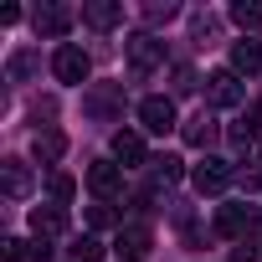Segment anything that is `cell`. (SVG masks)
Segmentation results:
<instances>
[{
	"label": "cell",
	"mask_w": 262,
	"mask_h": 262,
	"mask_svg": "<svg viewBox=\"0 0 262 262\" xmlns=\"http://www.w3.org/2000/svg\"><path fill=\"white\" fill-rule=\"evenodd\" d=\"M231 262H262V257H257V252L242 242V247H231Z\"/></svg>",
	"instance_id": "27"
},
{
	"label": "cell",
	"mask_w": 262,
	"mask_h": 262,
	"mask_svg": "<svg viewBox=\"0 0 262 262\" xmlns=\"http://www.w3.org/2000/svg\"><path fill=\"white\" fill-rule=\"evenodd\" d=\"M82 21H88L93 31H113V26L123 21V6H113V0H88V6H82Z\"/></svg>",
	"instance_id": "11"
},
{
	"label": "cell",
	"mask_w": 262,
	"mask_h": 262,
	"mask_svg": "<svg viewBox=\"0 0 262 262\" xmlns=\"http://www.w3.org/2000/svg\"><path fill=\"white\" fill-rule=\"evenodd\" d=\"M118 257L123 262H144L149 257V247H155V236H149V226H118Z\"/></svg>",
	"instance_id": "6"
},
{
	"label": "cell",
	"mask_w": 262,
	"mask_h": 262,
	"mask_svg": "<svg viewBox=\"0 0 262 262\" xmlns=\"http://www.w3.org/2000/svg\"><path fill=\"white\" fill-rule=\"evenodd\" d=\"M195 88V72L190 67H175V93H190Z\"/></svg>",
	"instance_id": "26"
},
{
	"label": "cell",
	"mask_w": 262,
	"mask_h": 262,
	"mask_svg": "<svg viewBox=\"0 0 262 262\" xmlns=\"http://www.w3.org/2000/svg\"><path fill=\"white\" fill-rule=\"evenodd\" d=\"M6 262H31V247L11 236V242H6Z\"/></svg>",
	"instance_id": "24"
},
{
	"label": "cell",
	"mask_w": 262,
	"mask_h": 262,
	"mask_svg": "<svg viewBox=\"0 0 262 262\" xmlns=\"http://www.w3.org/2000/svg\"><path fill=\"white\" fill-rule=\"evenodd\" d=\"M31 149H36V160H47V165H52V160H62L67 139L57 134V128H47V134H36V144H31Z\"/></svg>",
	"instance_id": "17"
},
{
	"label": "cell",
	"mask_w": 262,
	"mask_h": 262,
	"mask_svg": "<svg viewBox=\"0 0 262 262\" xmlns=\"http://www.w3.org/2000/svg\"><path fill=\"white\" fill-rule=\"evenodd\" d=\"M247 226H252V211L247 206H221L216 211V231L221 236H247Z\"/></svg>",
	"instance_id": "13"
},
{
	"label": "cell",
	"mask_w": 262,
	"mask_h": 262,
	"mask_svg": "<svg viewBox=\"0 0 262 262\" xmlns=\"http://www.w3.org/2000/svg\"><path fill=\"white\" fill-rule=\"evenodd\" d=\"M190 180H195V190H201V195H221V190L231 185V165H226V160H216V155H206V160L190 170Z\"/></svg>",
	"instance_id": "3"
},
{
	"label": "cell",
	"mask_w": 262,
	"mask_h": 262,
	"mask_svg": "<svg viewBox=\"0 0 262 262\" xmlns=\"http://www.w3.org/2000/svg\"><path fill=\"white\" fill-rule=\"evenodd\" d=\"M170 16H175V6H144V21H155V26L170 21Z\"/></svg>",
	"instance_id": "25"
},
{
	"label": "cell",
	"mask_w": 262,
	"mask_h": 262,
	"mask_svg": "<svg viewBox=\"0 0 262 262\" xmlns=\"http://www.w3.org/2000/svg\"><path fill=\"white\" fill-rule=\"evenodd\" d=\"M128 67H134V72H149V67H160L165 62V41H155L149 31H139V36H128Z\"/></svg>",
	"instance_id": "4"
},
{
	"label": "cell",
	"mask_w": 262,
	"mask_h": 262,
	"mask_svg": "<svg viewBox=\"0 0 262 262\" xmlns=\"http://www.w3.org/2000/svg\"><path fill=\"white\" fill-rule=\"evenodd\" d=\"M139 123L149 128V134H170L175 128V103L170 98H144L139 103Z\"/></svg>",
	"instance_id": "7"
},
{
	"label": "cell",
	"mask_w": 262,
	"mask_h": 262,
	"mask_svg": "<svg viewBox=\"0 0 262 262\" xmlns=\"http://www.w3.org/2000/svg\"><path fill=\"white\" fill-rule=\"evenodd\" d=\"M242 98H247V88H242V77H236L231 67H221V72L206 77V103H211V108H236Z\"/></svg>",
	"instance_id": "2"
},
{
	"label": "cell",
	"mask_w": 262,
	"mask_h": 262,
	"mask_svg": "<svg viewBox=\"0 0 262 262\" xmlns=\"http://www.w3.org/2000/svg\"><path fill=\"white\" fill-rule=\"evenodd\" d=\"M180 134H185L190 149H206V144H216V118H211V113H195V118L180 128Z\"/></svg>",
	"instance_id": "14"
},
{
	"label": "cell",
	"mask_w": 262,
	"mask_h": 262,
	"mask_svg": "<svg viewBox=\"0 0 262 262\" xmlns=\"http://www.w3.org/2000/svg\"><path fill=\"white\" fill-rule=\"evenodd\" d=\"M31 67H36V57H31V52H16V57H11V77H26Z\"/></svg>",
	"instance_id": "22"
},
{
	"label": "cell",
	"mask_w": 262,
	"mask_h": 262,
	"mask_svg": "<svg viewBox=\"0 0 262 262\" xmlns=\"http://www.w3.org/2000/svg\"><path fill=\"white\" fill-rule=\"evenodd\" d=\"M31 231H36V242L62 236V231H67V211H62V206H36V211H31Z\"/></svg>",
	"instance_id": "9"
},
{
	"label": "cell",
	"mask_w": 262,
	"mask_h": 262,
	"mask_svg": "<svg viewBox=\"0 0 262 262\" xmlns=\"http://www.w3.org/2000/svg\"><path fill=\"white\" fill-rule=\"evenodd\" d=\"M88 190H93L98 201H113V195L123 190V170H118L113 160H98V165L88 170Z\"/></svg>",
	"instance_id": "5"
},
{
	"label": "cell",
	"mask_w": 262,
	"mask_h": 262,
	"mask_svg": "<svg viewBox=\"0 0 262 262\" xmlns=\"http://www.w3.org/2000/svg\"><path fill=\"white\" fill-rule=\"evenodd\" d=\"M180 175H185V170H180V160H175V155H160V160H155V180H165V185H175Z\"/></svg>",
	"instance_id": "20"
},
{
	"label": "cell",
	"mask_w": 262,
	"mask_h": 262,
	"mask_svg": "<svg viewBox=\"0 0 262 262\" xmlns=\"http://www.w3.org/2000/svg\"><path fill=\"white\" fill-rule=\"evenodd\" d=\"M113 160H118L123 170L144 165V139L134 134V128H118V134H113Z\"/></svg>",
	"instance_id": "10"
},
{
	"label": "cell",
	"mask_w": 262,
	"mask_h": 262,
	"mask_svg": "<svg viewBox=\"0 0 262 262\" xmlns=\"http://www.w3.org/2000/svg\"><path fill=\"white\" fill-rule=\"evenodd\" d=\"M67 26H72V11H62V6L36 11V36H67Z\"/></svg>",
	"instance_id": "15"
},
{
	"label": "cell",
	"mask_w": 262,
	"mask_h": 262,
	"mask_svg": "<svg viewBox=\"0 0 262 262\" xmlns=\"http://www.w3.org/2000/svg\"><path fill=\"white\" fill-rule=\"evenodd\" d=\"M118 103H123V93H118L113 82H108V88H98V93H88V113H113Z\"/></svg>",
	"instance_id": "18"
},
{
	"label": "cell",
	"mask_w": 262,
	"mask_h": 262,
	"mask_svg": "<svg viewBox=\"0 0 262 262\" xmlns=\"http://www.w3.org/2000/svg\"><path fill=\"white\" fill-rule=\"evenodd\" d=\"M72 257H77V262H103V242H98V236H77V242H72Z\"/></svg>",
	"instance_id": "19"
},
{
	"label": "cell",
	"mask_w": 262,
	"mask_h": 262,
	"mask_svg": "<svg viewBox=\"0 0 262 262\" xmlns=\"http://www.w3.org/2000/svg\"><path fill=\"white\" fill-rule=\"evenodd\" d=\"M0 185H6L11 201H26V195H31V170H26V160H0Z\"/></svg>",
	"instance_id": "8"
},
{
	"label": "cell",
	"mask_w": 262,
	"mask_h": 262,
	"mask_svg": "<svg viewBox=\"0 0 262 262\" xmlns=\"http://www.w3.org/2000/svg\"><path fill=\"white\" fill-rule=\"evenodd\" d=\"M231 72L242 77H252V72H262V41H252V36H242L236 47H231Z\"/></svg>",
	"instance_id": "12"
},
{
	"label": "cell",
	"mask_w": 262,
	"mask_h": 262,
	"mask_svg": "<svg viewBox=\"0 0 262 262\" xmlns=\"http://www.w3.org/2000/svg\"><path fill=\"white\" fill-rule=\"evenodd\" d=\"M88 52L82 47H72V41H62L57 47V57H52V72H57V82H67V88H82L88 82Z\"/></svg>",
	"instance_id": "1"
},
{
	"label": "cell",
	"mask_w": 262,
	"mask_h": 262,
	"mask_svg": "<svg viewBox=\"0 0 262 262\" xmlns=\"http://www.w3.org/2000/svg\"><path fill=\"white\" fill-rule=\"evenodd\" d=\"M88 226H93V231L118 226V211H113V206H88Z\"/></svg>",
	"instance_id": "21"
},
{
	"label": "cell",
	"mask_w": 262,
	"mask_h": 262,
	"mask_svg": "<svg viewBox=\"0 0 262 262\" xmlns=\"http://www.w3.org/2000/svg\"><path fill=\"white\" fill-rule=\"evenodd\" d=\"M231 21H236L247 36H257V31H262V6H252V0H236V6H231Z\"/></svg>",
	"instance_id": "16"
},
{
	"label": "cell",
	"mask_w": 262,
	"mask_h": 262,
	"mask_svg": "<svg viewBox=\"0 0 262 262\" xmlns=\"http://www.w3.org/2000/svg\"><path fill=\"white\" fill-rule=\"evenodd\" d=\"M72 190H77L72 175H52V195H57V201H72Z\"/></svg>",
	"instance_id": "23"
}]
</instances>
